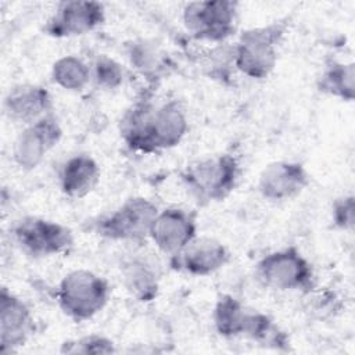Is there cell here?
I'll return each mask as SVG.
<instances>
[{"label": "cell", "instance_id": "cell-7", "mask_svg": "<svg viewBox=\"0 0 355 355\" xmlns=\"http://www.w3.org/2000/svg\"><path fill=\"white\" fill-rule=\"evenodd\" d=\"M237 18L239 3L232 0L190 1L182 10V21L190 36L215 44L234 35Z\"/></svg>", "mask_w": 355, "mask_h": 355}, {"label": "cell", "instance_id": "cell-16", "mask_svg": "<svg viewBox=\"0 0 355 355\" xmlns=\"http://www.w3.org/2000/svg\"><path fill=\"white\" fill-rule=\"evenodd\" d=\"M101 169L89 153H76L68 157L58 169V187L72 200L87 197L100 183Z\"/></svg>", "mask_w": 355, "mask_h": 355}, {"label": "cell", "instance_id": "cell-10", "mask_svg": "<svg viewBox=\"0 0 355 355\" xmlns=\"http://www.w3.org/2000/svg\"><path fill=\"white\" fill-rule=\"evenodd\" d=\"M189 132V118L180 101L172 98L154 107L147 122L141 154H154L179 146Z\"/></svg>", "mask_w": 355, "mask_h": 355}, {"label": "cell", "instance_id": "cell-20", "mask_svg": "<svg viewBox=\"0 0 355 355\" xmlns=\"http://www.w3.org/2000/svg\"><path fill=\"white\" fill-rule=\"evenodd\" d=\"M155 104L151 101L150 96L143 93L135 103L125 111L119 122V135L125 146L133 151L141 154L144 133L147 122L154 110Z\"/></svg>", "mask_w": 355, "mask_h": 355}, {"label": "cell", "instance_id": "cell-25", "mask_svg": "<svg viewBox=\"0 0 355 355\" xmlns=\"http://www.w3.org/2000/svg\"><path fill=\"white\" fill-rule=\"evenodd\" d=\"M116 344L107 336L103 334H87L78 338L67 340L61 344L60 352L69 355H98V354H115Z\"/></svg>", "mask_w": 355, "mask_h": 355}, {"label": "cell", "instance_id": "cell-4", "mask_svg": "<svg viewBox=\"0 0 355 355\" xmlns=\"http://www.w3.org/2000/svg\"><path fill=\"white\" fill-rule=\"evenodd\" d=\"M158 211V207L151 200L143 196H133L111 212L87 220L86 230L108 241L141 244L148 240L151 225Z\"/></svg>", "mask_w": 355, "mask_h": 355}, {"label": "cell", "instance_id": "cell-15", "mask_svg": "<svg viewBox=\"0 0 355 355\" xmlns=\"http://www.w3.org/2000/svg\"><path fill=\"white\" fill-rule=\"evenodd\" d=\"M3 111L10 121L26 126L53 112V97L39 83H18L7 90Z\"/></svg>", "mask_w": 355, "mask_h": 355}, {"label": "cell", "instance_id": "cell-26", "mask_svg": "<svg viewBox=\"0 0 355 355\" xmlns=\"http://www.w3.org/2000/svg\"><path fill=\"white\" fill-rule=\"evenodd\" d=\"M333 226L343 232H352L355 226V197L344 194L337 197L331 205Z\"/></svg>", "mask_w": 355, "mask_h": 355}, {"label": "cell", "instance_id": "cell-14", "mask_svg": "<svg viewBox=\"0 0 355 355\" xmlns=\"http://www.w3.org/2000/svg\"><path fill=\"white\" fill-rule=\"evenodd\" d=\"M35 331V316L28 302L1 287L0 291V352L8 355L24 347Z\"/></svg>", "mask_w": 355, "mask_h": 355}, {"label": "cell", "instance_id": "cell-21", "mask_svg": "<svg viewBox=\"0 0 355 355\" xmlns=\"http://www.w3.org/2000/svg\"><path fill=\"white\" fill-rule=\"evenodd\" d=\"M248 309L250 308L234 295L220 294L212 309L215 331L223 338L243 337Z\"/></svg>", "mask_w": 355, "mask_h": 355}, {"label": "cell", "instance_id": "cell-9", "mask_svg": "<svg viewBox=\"0 0 355 355\" xmlns=\"http://www.w3.org/2000/svg\"><path fill=\"white\" fill-rule=\"evenodd\" d=\"M105 7L93 0L60 1L43 25V33L54 39L87 35L105 22Z\"/></svg>", "mask_w": 355, "mask_h": 355}, {"label": "cell", "instance_id": "cell-24", "mask_svg": "<svg viewBox=\"0 0 355 355\" xmlns=\"http://www.w3.org/2000/svg\"><path fill=\"white\" fill-rule=\"evenodd\" d=\"M204 67L211 79L218 80L219 83H227L233 72H236L233 44L225 42L211 49L205 57Z\"/></svg>", "mask_w": 355, "mask_h": 355}, {"label": "cell", "instance_id": "cell-3", "mask_svg": "<svg viewBox=\"0 0 355 355\" xmlns=\"http://www.w3.org/2000/svg\"><path fill=\"white\" fill-rule=\"evenodd\" d=\"M110 297L108 280L85 268L65 273L54 291L60 311L75 323L90 320L98 315L107 306Z\"/></svg>", "mask_w": 355, "mask_h": 355}, {"label": "cell", "instance_id": "cell-5", "mask_svg": "<svg viewBox=\"0 0 355 355\" xmlns=\"http://www.w3.org/2000/svg\"><path fill=\"white\" fill-rule=\"evenodd\" d=\"M255 277L266 288L284 293H308L315 286V269L295 245L265 254L255 263Z\"/></svg>", "mask_w": 355, "mask_h": 355}, {"label": "cell", "instance_id": "cell-2", "mask_svg": "<svg viewBox=\"0 0 355 355\" xmlns=\"http://www.w3.org/2000/svg\"><path fill=\"white\" fill-rule=\"evenodd\" d=\"M288 18L244 29L233 43L234 68L248 79L272 75L279 61V46L288 29Z\"/></svg>", "mask_w": 355, "mask_h": 355}, {"label": "cell", "instance_id": "cell-17", "mask_svg": "<svg viewBox=\"0 0 355 355\" xmlns=\"http://www.w3.org/2000/svg\"><path fill=\"white\" fill-rule=\"evenodd\" d=\"M121 276L129 295L141 304L154 301L159 294V273L155 265L140 255L126 258L121 265Z\"/></svg>", "mask_w": 355, "mask_h": 355}, {"label": "cell", "instance_id": "cell-13", "mask_svg": "<svg viewBox=\"0 0 355 355\" xmlns=\"http://www.w3.org/2000/svg\"><path fill=\"white\" fill-rule=\"evenodd\" d=\"M230 259L227 247L218 239L194 237L182 251L169 257L171 269L194 277H207L220 270Z\"/></svg>", "mask_w": 355, "mask_h": 355}, {"label": "cell", "instance_id": "cell-11", "mask_svg": "<svg viewBox=\"0 0 355 355\" xmlns=\"http://www.w3.org/2000/svg\"><path fill=\"white\" fill-rule=\"evenodd\" d=\"M198 236L197 214L183 207L159 209L150 230L151 243L164 255L172 257Z\"/></svg>", "mask_w": 355, "mask_h": 355}, {"label": "cell", "instance_id": "cell-12", "mask_svg": "<svg viewBox=\"0 0 355 355\" xmlns=\"http://www.w3.org/2000/svg\"><path fill=\"white\" fill-rule=\"evenodd\" d=\"M311 184V175L300 161H273L261 171L257 189L269 202H284L298 197Z\"/></svg>", "mask_w": 355, "mask_h": 355}, {"label": "cell", "instance_id": "cell-19", "mask_svg": "<svg viewBox=\"0 0 355 355\" xmlns=\"http://www.w3.org/2000/svg\"><path fill=\"white\" fill-rule=\"evenodd\" d=\"M125 57L129 65L146 78L150 83L161 79L162 73L166 72L168 61L165 54L158 46L147 39H135L126 42L123 46Z\"/></svg>", "mask_w": 355, "mask_h": 355}, {"label": "cell", "instance_id": "cell-6", "mask_svg": "<svg viewBox=\"0 0 355 355\" xmlns=\"http://www.w3.org/2000/svg\"><path fill=\"white\" fill-rule=\"evenodd\" d=\"M11 233L21 251L33 259L69 254L75 244L73 232L67 225L42 216L21 218Z\"/></svg>", "mask_w": 355, "mask_h": 355}, {"label": "cell", "instance_id": "cell-18", "mask_svg": "<svg viewBox=\"0 0 355 355\" xmlns=\"http://www.w3.org/2000/svg\"><path fill=\"white\" fill-rule=\"evenodd\" d=\"M319 93L351 103L355 98V64L352 61H340L327 58L316 78Z\"/></svg>", "mask_w": 355, "mask_h": 355}, {"label": "cell", "instance_id": "cell-8", "mask_svg": "<svg viewBox=\"0 0 355 355\" xmlns=\"http://www.w3.org/2000/svg\"><path fill=\"white\" fill-rule=\"evenodd\" d=\"M62 126L54 112L24 126L12 144V161L24 172L35 171L62 139Z\"/></svg>", "mask_w": 355, "mask_h": 355}, {"label": "cell", "instance_id": "cell-1", "mask_svg": "<svg viewBox=\"0 0 355 355\" xmlns=\"http://www.w3.org/2000/svg\"><path fill=\"white\" fill-rule=\"evenodd\" d=\"M241 162L233 153H218L187 164L180 172L186 191L200 204L225 201L237 187Z\"/></svg>", "mask_w": 355, "mask_h": 355}, {"label": "cell", "instance_id": "cell-22", "mask_svg": "<svg viewBox=\"0 0 355 355\" xmlns=\"http://www.w3.org/2000/svg\"><path fill=\"white\" fill-rule=\"evenodd\" d=\"M54 85L68 92H82L92 82V69L83 58L68 54L57 58L50 69Z\"/></svg>", "mask_w": 355, "mask_h": 355}, {"label": "cell", "instance_id": "cell-23", "mask_svg": "<svg viewBox=\"0 0 355 355\" xmlns=\"http://www.w3.org/2000/svg\"><path fill=\"white\" fill-rule=\"evenodd\" d=\"M90 69L92 82L101 90H116L125 82L126 72L123 65L107 54H98L90 64Z\"/></svg>", "mask_w": 355, "mask_h": 355}]
</instances>
